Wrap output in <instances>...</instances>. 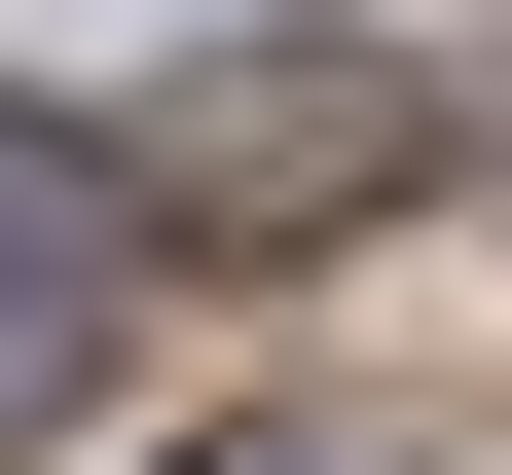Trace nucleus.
I'll use <instances>...</instances> for the list:
<instances>
[{"label": "nucleus", "mask_w": 512, "mask_h": 475, "mask_svg": "<svg viewBox=\"0 0 512 475\" xmlns=\"http://www.w3.org/2000/svg\"><path fill=\"white\" fill-rule=\"evenodd\" d=\"M110 183H147V220H220V256H293V220H403V183H439V74H366V37H256V74H183Z\"/></svg>", "instance_id": "obj_1"}, {"label": "nucleus", "mask_w": 512, "mask_h": 475, "mask_svg": "<svg viewBox=\"0 0 512 475\" xmlns=\"http://www.w3.org/2000/svg\"><path fill=\"white\" fill-rule=\"evenodd\" d=\"M110 293H147V183H110L74 110H0V439L110 366Z\"/></svg>", "instance_id": "obj_2"}, {"label": "nucleus", "mask_w": 512, "mask_h": 475, "mask_svg": "<svg viewBox=\"0 0 512 475\" xmlns=\"http://www.w3.org/2000/svg\"><path fill=\"white\" fill-rule=\"evenodd\" d=\"M183 475H439V439H366V402H220Z\"/></svg>", "instance_id": "obj_3"}]
</instances>
